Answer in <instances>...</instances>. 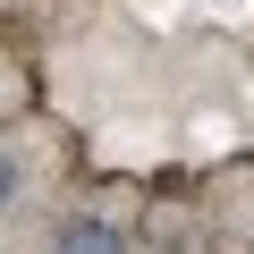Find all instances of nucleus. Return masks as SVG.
<instances>
[{"instance_id":"1","label":"nucleus","mask_w":254,"mask_h":254,"mask_svg":"<svg viewBox=\"0 0 254 254\" xmlns=\"http://www.w3.org/2000/svg\"><path fill=\"white\" fill-rule=\"evenodd\" d=\"M60 254H119V229H110V220H85V212H76V220L60 229Z\"/></svg>"},{"instance_id":"2","label":"nucleus","mask_w":254,"mask_h":254,"mask_svg":"<svg viewBox=\"0 0 254 254\" xmlns=\"http://www.w3.org/2000/svg\"><path fill=\"white\" fill-rule=\"evenodd\" d=\"M9 195H17V153L0 144V203H9Z\"/></svg>"}]
</instances>
